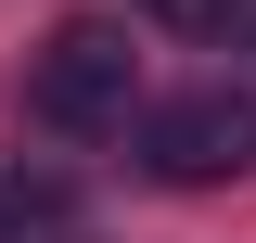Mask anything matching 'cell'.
I'll use <instances>...</instances> for the list:
<instances>
[{
    "label": "cell",
    "mask_w": 256,
    "mask_h": 243,
    "mask_svg": "<svg viewBox=\"0 0 256 243\" xmlns=\"http://www.w3.org/2000/svg\"><path fill=\"white\" fill-rule=\"evenodd\" d=\"M141 166L180 180V192L244 180L256 166V90H180V102H154V116H141Z\"/></svg>",
    "instance_id": "2"
},
{
    "label": "cell",
    "mask_w": 256,
    "mask_h": 243,
    "mask_svg": "<svg viewBox=\"0 0 256 243\" xmlns=\"http://www.w3.org/2000/svg\"><path fill=\"white\" fill-rule=\"evenodd\" d=\"M38 218H52V192H26V180H0V243H26Z\"/></svg>",
    "instance_id": "4"
},
{
    "label": "cell",
    "mask_w": 256,
    "mask_h": 243,
    "mask_svg": "<svg viewBox=\"0 0 256 243\" xmlns=\"http://www.w3.org/2000/svg\"><path fill=\"white\" fill-rule=\"evenodd\" d=\"M128 102H141V52H128V26H102V13H77V26H52L26 52V116L64 128V141L128 128Z\"/></svg>",
    "instance_id": "1"
},
{
    "label": "cell",
    "mask_w": 256,
    "mask_h": 243,
    "mask_svg": "<svg viewBox=\"0 0 256 243\" xmlns=\"http://www.w3.org/2000/svg\"><path fill=\"white\" fill-rule=\"evenodd\" d=\"M128 13H154V26H180V38H218L244 0H128Z\"/></svg>",
    "instance_id": "3"
}]
</instances>
